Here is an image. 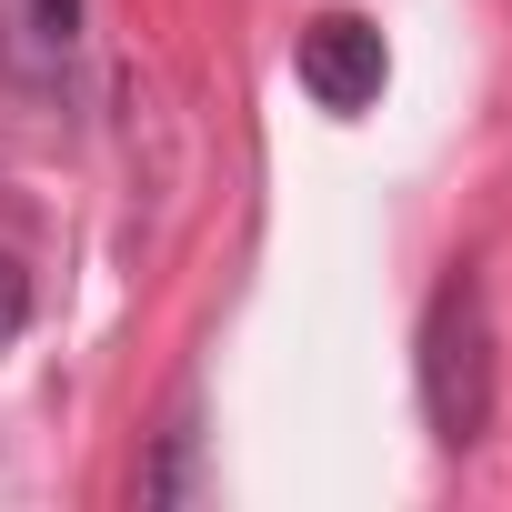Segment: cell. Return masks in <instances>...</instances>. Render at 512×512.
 I'll return each instance as SVG.
<instances>
[{
  "mask_svg": "<svg viewBox=\"0 0 512 512\" xmlns=\"http://www.w3.org/2000/svg\"><path fill=\"white\" fill-rule=\"evenodd\" d=\"M191 492H201V442H191V432H171V442H161V462L141 472V502H191Z\"/></svg>",
  "mask_w": 512,
  "mask_h": 512,
  "instance_id": "3",
  "label": "cell"
},
{
  "mask_svg": "<svg viewBox=\"0 0 512 512\" xmlns=\"http://www.w3.org/2000/svg\"><path fill=\"white\" fill-rule=\"evenodd\" d=\"M422 412L452 452L482 442V422H492V312H482L472 272H452L422 312Z\"/></svg>",
  "mask_w": 512,
  "mask_h": 512,
  "instance_id": "1",
  "label": "cell"
},
{
  "mask_svg": "<svg viewBox=\"0 0 512 512\" xmlns=\"http://www.w3.org/2000/svg\"><path fill=\"white\" fill-rule=\"evenodd\" d=\"M21 322H31V272L0 251V342H21Z\"/></svg>",
  "mask_w": 512,
  "mask_h": 512,
  "instance_id": "4",
  "label": "cell"
},
{
  "mask_svg": "<svg viewBox=\"0 0 512 512\" xmlns=\"http://www.w3.org/2000/svg\"><path fill=\"white\" fill-rule=\"evenodd\" d=\"M292 71H302V91H312L322 111H372L382 81H392V51H382V31H372L362 11H322V21H302Z\"/></svg>",
  "mask_w": 512,
  "mask_h": 512,
  "instance_id": "2",
  "label": "cell"
},
{
  "mask_svg": "<svg viewBox=\"0 0 512 512\" xmlns=\"http://www.w3.org/2000/svg\"><path fill=\"white\" fill-rule=\"evenodd\" d=\"M21 11H31V31H41L51 51H61V41L81 31V0H21Z\"/></svg>",
  "mask_w": 512,
  "mask_h": 512,
  "instance_id": "5",
  "label": "cell"
}]
</instances>
